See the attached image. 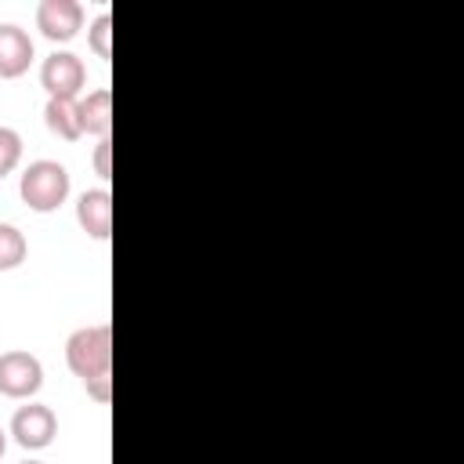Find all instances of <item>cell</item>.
<instances>
[{
	"label": "cell",
	"instance_id": "cell-7",
	"mask_svg": "<svg viewBox=\"0 0 464 464\" xmlns=\"http://www.w3.org/2000/svg\"><path fill=\"white\" fill-rule=\"evenodd\" d=\"M33 58V36L14 22H0V80H18L22 72H29Z\"/></svg>",
	"mask_w": 464,
	"mask_h": 464
},
{
	"label": "cell",
	"instance_id": "cell-6",
	"mask_svg": "<svg viewBox=\"0 0 464 464\" xmlns=\"http://www.w3.org/2000/svg\"><path fill=\"white\" fill-rule=\"evenodd\" d=\"M36 29L51 44H69L83 29V4L80 0H40Z\"/></svg>",
	"mask_w": 464,
	"mask_h": 464
},
{
	"label": "cell",
	"instance_id": "cell-16",
	"mask_svg": "<svg viewBox=\"0 0 464 464\" xmlns=\"http://www.w3.org/2000/svg\"><path fill=\"white\" fill-rule=\"evenodd\" d=\"M22 464H44V460H22Z\"/></svg>",
	"mask_w": 464,
	"mask_h": 464
},
{
	"label": "cell",
	"instance_id": "cell-5",
	"mask_svg": "<svg viewBox=\"0 0 464 464\" xmlns=\"http://www.w3.org/2000/svg\"><path fill=\"white\" fill-rule=\"evenodd\" d=\"M7 435H11L22 450H47V446L54 442V435H58V417H54V410L44 406V402H25V406L14 410Z\"/></svg>",
	"mask_w": 464,
	"mask_h": 464
},
{
	"label": "cell",
	"instance_id": "cell-8",
	"mask_svg": "<svg viewBox=\"0 0 464 464\" xmlns=\"http://www.w3.org/2000/svg\"><path fill=\"white\" fill-rule=\"evenodd\" d=\"M76 221L91 239H109L112 236V192L109 188H87L76 199Z\"/></svg>",
	"mask_w": 464,
	"mask_h": 464
},
{
	"label": "cell",
	"instance_id": "cell-10",
	"mask_svg": "<svg viewBox=\"0 0 464 464\" xmlns=\"http://www.w3.org/2000/svg\"><path fill=\"white\" fill-rule=\"evenodd\" d=\"M44 123L51 134H58L62 141H80L83 130H80V112H76V102L72 98H47L44 105Z\"/></svg>",
	"mask_w": 464,
	"mask_h": 464
},
{
	"label": "cell",
	"instance_id": "cell-12",
	"mask_svg": "<svg viewBox=\"0 0 464 464\" xmlns=\"http://www.w3.org/2000/svg\"><path fill=\"white\" fill-rule=\"evenodd\" d=\"M87 47H91L98 58H109V54H112V14H109V11L94 14V22L87 25Z\"/></svg>",
	"mask_w": 464,
	"mask_h": 464
},
{
	"label": "cell",
	"instance_id": "cell-15",
	"mask_svg": "<svg viewBox=\"0 0 464 464\" xmlns=\"http://www.w3.org/2000/svg\"><path fill=\"white\" fill-rule=\"evenodd\" d=\"M4 450H7V431L0 428V457H4Z\"/></svg>",
	"mask_w": 464,
	"mask_h": 464
},
{
	"label": "cell",
	"instance_id": "cell-11",
	"mask_svg": "<svg viewBox=\"0 0 464 464\" xmlns=\"http://www.w3.org/2000/svg\"><path fill=\"white\" fill-rule=\"evenodd\" d=\"M25 254H29V239H25V232H22L18 225L0 221V272L18 268V265L25 261Z\"/></svg>",
	"mask_w": 464,
	"mask_h": 464
},
{
	"label": "cell",
	"instance_id": "cell-4",
	"mask_svg": "<svg viewBox=\"0 0 464 464\" xmlns=\"http://www.w3.org/2000/svg\"><path fill=\"white\" fill-rule=\"evenodd\" d=\"M87 83V65L80 62V54L72 51H51L40 65V87L47 91V98H80Z\"/></svg>",
	"mask_w": 464,
	"mask_h": 464
},
{
	"label": "cell",
	"instance_id": "cell-2",
	"mask_svg": "<svg viewBox=\"0 0 464 464\" xmlns=\"http://www.w3.org/2000/svg\"><path fill=\"white\" fill-rule=\"evenodd\" d=\"M69 188H72V178L58 160H33L18 178V196L36 214L58 210L69 199Z\"/></svg>",
	"mask_w": 464,
	"mask_h": 464
},
{
	"label": "cell",
	"instance_id": "cell-13",
	"mask_svg": "<svg viewBox=\"0 0 464 464\" xmlns=\"http://www.w3.org/2000/svg\"><path fill=\"white\" fill-rule=\"evenodd\" d=\"M22 160V134L14 127H0V178L11 174Z\"/></svg>",
	"mask_w": 464,
	"mask_h": 464
},
{
	"label": "cell",
	"instance_id": "cell-14",
	"mask_svg": "<svg viewBox=\"0 0 464 464\" xmlns=\"http://www.w3.org/2000/svg\"><path fill=\"white\" fill-rule=\"evenodd\" d=\"M94 174L102 181L112 178V138H98V145H94Z\"/></svg>",
	"mask_w": 464,
	"mask_h": 464
},
{
	"label": "cell",
	"instance_id": "cell-1",
	"mask_svg": "<svg viewBox=\"0 0 464 464\" xmlns=\"http://www.w3.org/2000/svg\"><path fill=\"white\" fill-rule=\"evenodd\" d=\"M65 366L80 377L87 395L105 406L112 399V326L87 323L69 334L65 341Z\"/></svg>",
	"mask_w": 464,
	"mask_h": 464
},
{
	"label": "cell",
	"instance_id": "cell-3",
	"mask_svg": "<svg viewBox=\"0 0 464 464\" xmlns=\"http://www.w3.org/2000/svg\"><path fill=\"white\" fill-rule=\"evenodd\" d=\"M40 388H44V366L33 352H25V348L0 352V395L33 399Z\"/></svg>",
	"mask_w": 464,
	"mask_h": 464
},
{
	"label": "cell",
	"instance_id": "cell-9",
	"mask_svg": "<svg viewBox=\"0 0 464 464\" xmlns=\"http://www.w3.org/2000/svg\"><path fill=\"white\" fill-rule=\"evenodd\" d=\"M76 112H80V130L83 134H94V138L112 134V91L109 87H94V91L80 94Z\"/></svg>",
	"mask_w": 464,
	"mask_h": 464
}]
</instances>
